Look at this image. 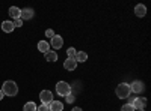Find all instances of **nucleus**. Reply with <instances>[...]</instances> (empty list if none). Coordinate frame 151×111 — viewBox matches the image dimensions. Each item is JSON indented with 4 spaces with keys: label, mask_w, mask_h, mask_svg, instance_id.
Segmentation results:
<instances>
[{
    "label": "nucleus",
    "mask_w": 151,
    "mask_h": 111,
    "mask_svg": "<svg viewBox=\"0 0 151 111\" xmlns=\"http://www.w3.org/2000/svg\"><path fill=\"white\" fill-rule=\"evenodd\" d=\"M2 92L5 96H15L18 93V87L14 81H5L3 83V87H2Z\"/></svg>",
    "instance_id": "1"
},
{
    "label": "nucleus",
    "mask_w": 151,
    "mask_h": 111,
    "mask_svg": "<svg viewBox=\"0 0 151 111\" xmlns=\"http://www.w3.org/2000/svg\"><path fill=\"white\" fill-rule=\"evenodd\" d=\"M130 93H132L130 84H127V83H121L116 87V96L119 98V99H125V98H129Z\"/></svg>",
    "instance_id": "2"
},
{
    "label": "nucleus",
    "mask_w": 151,
    "mask_h": 111,
    "mask_svg": "<svg viewBox=\"0 0 151 111\" xmlns=\"http://www.w3.org/2000/svg\"><path fill=\"white\" fill-rule=\"evenodd\" d=\"M56 92H58V95H60V96H67V95L71 93V87H70L68 83L59 81V83L56 84Z\"/></svg>",
    "instance_id": "3"
},
{
    "label": "nucleus",
    "mask_w": 151,
    "mask_h": 111,
    "mask_svg": "<svg viewBox=\"0 0 151 111\" xmlns=\"http://www.w3.org/2000/svg\"><path fill=\"white\" fill-rule=\"evenodd\" d=\"M40 99H41V102H42L44 105H48L50 102L53 101V93L50 92V90H42V92L40 93Z\"/></svg>",
    "instance_id": "4"
},
{
    "label": "nucleus",
    "mask_w": 151,
    "mask_h": 111,
    "mask_svg": "<svg viewBox=\"0 0 151 111\" xmlns=\"http://www.w3.org/2000/svg\"><path fill=\"white\" fill-rule=\"evenodd\" d=\"M133 108L134 110H142V108H145V105H147V98H134V101H133Z\"/></svg>",
    "instance_id": "5"
},
{
    "label": "nucleus",
    "mask_w": 151,
    "mask_h": 111,
    "mask_svg": "<svg viewBox=\"0 0 151 111\" xmlns=\"http://www.w3.org/2000/svg\"><path fill=\"white\" fill-rule=\"evenodd\" d=\"M33 15H35L33 9H30V8H24V9H21L20 18H21V20H30V18H33Z\"/></svg>",
    "instance_id": "6"
},
{
    "label": "nucleus",
    "mask_w": 151,
    "mask_h": 111,
    "mask_svg": "<svg viewBox=\"0 0 151 111\" xmlns=\"http://www.w3.org/2000/svg\"><path fill=\"white\" fill-rule=\"evenodd\" d=\"M130 90H132L133 93H142V92H144V84H142V81H134V83H132V84H130Z\"/></svg>",
    "instance_id": "7"
},
{
    "label": "nucleus",
    "mask_w": 151,
    "mask_h": 111,
    "mask_svg": "<svg viewBox=\"0 0 151 111\" xmlns=\"http://www.w3.org/2000/svg\"><path fill=\"white\" fill-rule=\"evenodd\" d=\"M64 68L67 71H74L76 68H77V62H76V59H67L64 62Z\"/></svg>",
    "instance_id": "8"
},
{
    "label": "nucleus",
    "mask_w": 151,
    "mask_h": 111,
    "mask_svg": "<svg viewBox=\"0 0 151 111\" xmlns=\"http://www.w3.org/2000/svg\"><path fill=\"white\" fill-rule=\"evenodd\" d=\"M62 45H64V39H62V36L55 35L53 38H52V47H53V48H58V50H59Z\"/></svg>",
    "instance_id": "9"
},
{
    "label": "nucleus",
    "mask_w": 151,
    "mask_h": 111,
    "mask_svg": "<svg viewBox=\"0 0 151 111\" xmlns=\"http://www.w3.org/2000/svg\"><path fill=\"white\" fill-rule=\"evenodd\" d=\"M48 110L50 111H62L64 110V104L59 102V101H52L48 104Z\"/></svg>",
    "instance_id": "10"
},
{
    "label": "nucleus",
    "mask_w": 151,
    "mask_h": 111,
    "mask_svg": "<svg viewBox=\"0 0 151 111\" xmlns=\"http://www.w3.org/2000/svg\"><path fill=\"white\" fill-rule=\"evenodd\" d=\"M38 50L45 54L47 51H50V44L45 42V41H40V42H38Z\"/></svg>",
    "instance_id": "11"
},
{
    "label": "nucleus",
    "mask_w": 151,
    "mask_h": 111,
    "mask_svg": "<svg viewBox=\"0 0 151 111\" xmlns=\"http://www.w3.org/2000/svg\"><path fill=\"white\" fill-rule=\"evenodd\" d=\"M14 24H12V21H3L2 23V30L6 32V33H11L12 30H14Z\"/></svg>",
    "instance_id": "12"
},
{
    "label": "nucleus",
    "mask_w": 151,
    "mask_h": 111,
    "mask_svg": "<svg viewBox=\"0 0 151 111\" xmlns=\"http://www.w3.org/2000/svg\"><path fill=\"white\" fill-rule=\"evenodd\" d=\"M134 14H136L137 17H145V14H147V8H145L144 5H137V6L134 8Z\"/></svg>",
    "instance_id": "13"
},
{
    "label": "nucleus",
    "mask_w": 151,
    "mask_h": 111,
    "mask_svg": "<svg viewBox=\"0 0 151 111\" xmlns=\"http://www.w3.org/2000/svg\"><path fill=\"white\" fill-rule=\"evenodd\" d=\"M20 14H21V9H18L17 6H11L9 8V15L12 17V18H20Z\"/></svg>",
    "instance_id": "14"
},
{
    "label": "nucleus",
    "mask_w": 151,
    "mask_h": 111,
    "mask_svg": "<svg viewBox=\"0 0 151 111\" xmlns=\"http://www.w3.org/2000/svg\"><path fill=\"white\" fill-rule=\"evenodd\" d=\"M45 60H47V62H56V60H58V53H55V51H47V53H45Z\"/></svg>",
    "instance_id": "15"
},
{
    "label": "nucleus",
    "mask_w": 151,
    "mask_h": 111,
    "mask_svg": "<svg viewBox=\"0 0 151 111\" xmlns=\"http://www.w3.org/2000/svg\"><path fill=\"white\" fill-rule=\"evenodd\" d=\"M88 60V54L83 53V51H79L76 54V62H86Z\"/></svg>",
    "instance_id": "16"
},
{
    "label": "nucleus",
    "mask_w": 151,
    "mask_h": 111,
    "mask_svg": "<svg viewBox=\"0 0 151 111\" xmlns=\"http://www.w3.org/2000/svg\"><path fill=\"white\" fill-rule=\"evenodd\" d=\"M23 111H36V104L35 102H27L26 105H24Z\"/></svg>",
    "instance_id": "17"
},
{
    "label": "nucleus",
    "mask_w": 151,
    "mask_h": 111,
    "mask_svg": "<svg viewBox=\"0 0 151 111\" xmlns=\"http://www.w3.org/2000/svg\"><path fill=\"white\" fill-rule=\"evenodd\" d=\"M67 54H68V59H76V54H77V51H76L74 50V48H68V50H67Z\"/></svg>",
    "instance_id": "18"
},
{
    "label": "nucleus",
    "mask_w": 151,
    "mask_h": 111,
    "mask_svg": "<svg viewBox=\"0 0 151 111\" xmlns=\"http://www.w3.org/2000/svg\"><path fill=\"white\" fill-rule=\"evenodd\" d=\"M121 111H134V108H133V105H130V104H125V105L121 107Z\"/></svg>",
    "instance_id": "19"
},
{
    "label": "nucleus",
    "mask_w": 151,
    "mask_h": 111,
    "mask_svg": "<svg viewBox=\"0 0 151 111\" xmlns=\"http://www.w3.org/2000/svg\"><path fill=\"white\" fill-rule=\"evenodd\" d=\"M12 24H14V27H21L23 26V20L21 18H15L14 21H12Z\"/></svg>",
    "instance_id": "20"
},
{
    "label": "nucleus",
    "mask_w": 151,
    "mask_h": 111,
    "mask_svg": "<svg viewBox=\"0 0 151 111\" xmlns=\"http://www.w3.org/2000/svg\"><path fill=\"white\" fill-rule=\"evenodd\" d=\"M36 111H50V110H48V105H44V104H41L40 107H36Z\"/></svg>",
    "instance_id": "21"
},
{
    "label": "nucleus",
    "mask_w": 151,
    "mask_h": 111,
    "mask_svg": "<svg viewBox=\"0 0 151 111\" xmlns=\"http://www.w3.org/2000/svg\"><path fill=\"white\" fill-rule=\"evenodd\" d=\"M65 101H67L68 104H71V102H74V101H76V98L70 93V95H67V96H65Z\"/></svg>",
    "instance_id": "22"
},
{
    "label": "nucleus",
    "mask_w": 151,
    "mask_h": 111,
    "mask_svg": "<svg viewBox=\"0 0 151 111\" xmlns=\"http://www.w3.org/2000/svg\"><path fill=\"white\" fill-rule=\"evenodd\" d=\"M45 36H47V38H53V36H55V32H53L52 29H48V30H45Z\"/></svg>",
    "instance_id": "23"
},
{
    "label": "nucleus",
    "mask_w": 151,
    "mask_h": 111,
    "mask_svg": "<svg viewBox=\"0 0 151 111\" xmlns=\"http://www.w3.org/2000/svg\"><path fill=\"white\" fill-rule=\"evenodd\" d=\"M71 111H83V110H82V108H79V107H76V108H73Z\"/></svg>",
    "instance_id": "24"
},
{
    "label": "nucleus",
    "mask_w": 151,
    "mask_h": 111,
    "mask_svg": "<svg viewBox=\"0 0 151 111\" xmlns=\"http://www.w3.org/2000/svg\"><path fill=\"white\" fill-rule=\"evenodd\" d=\"M3 96H5V95H3V92H2V90H0V101H2V99H3Z\"/></svg>",
    "instance_id": "25"
},
{
    "label": "nucleus",
    "mask_w": 151,
    "mask_h": 111,
    "mask_svg": "<svg viewBox=\"0 0 151 111\" xmlns=\"http://www.w3.org/2000/svg\"><path fill=\"white\" fill-rule=\"evenodd\" d=\"M139 111H144V110H139Z\"/></svg>",
    "instance_id": "26"
}]
</instances>
